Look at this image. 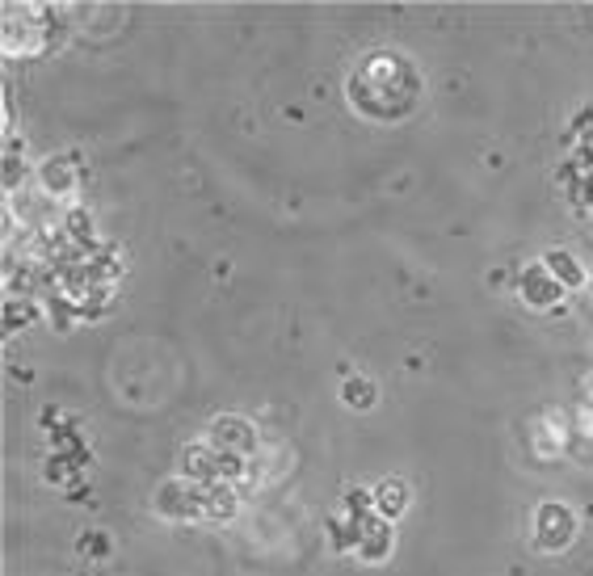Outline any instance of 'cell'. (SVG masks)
<instances>
[{
  "label": "cell",
  "mask_w": 593,
  "mask_h": 576,
  "mask_svg": "<svg viewBox=\"0 0 593 576\" xmlns=\"http://www.w3.org/2000/svg\"><path fill=\"white\" fill-rule=\"evenodd\" d=\"M547 274H551V278L560 274L568 286H581V282H585V270L577 265V257H572V253H547Z\"/></svg>",
  "instance_id": "6da1fadb"
}]
</instances>
